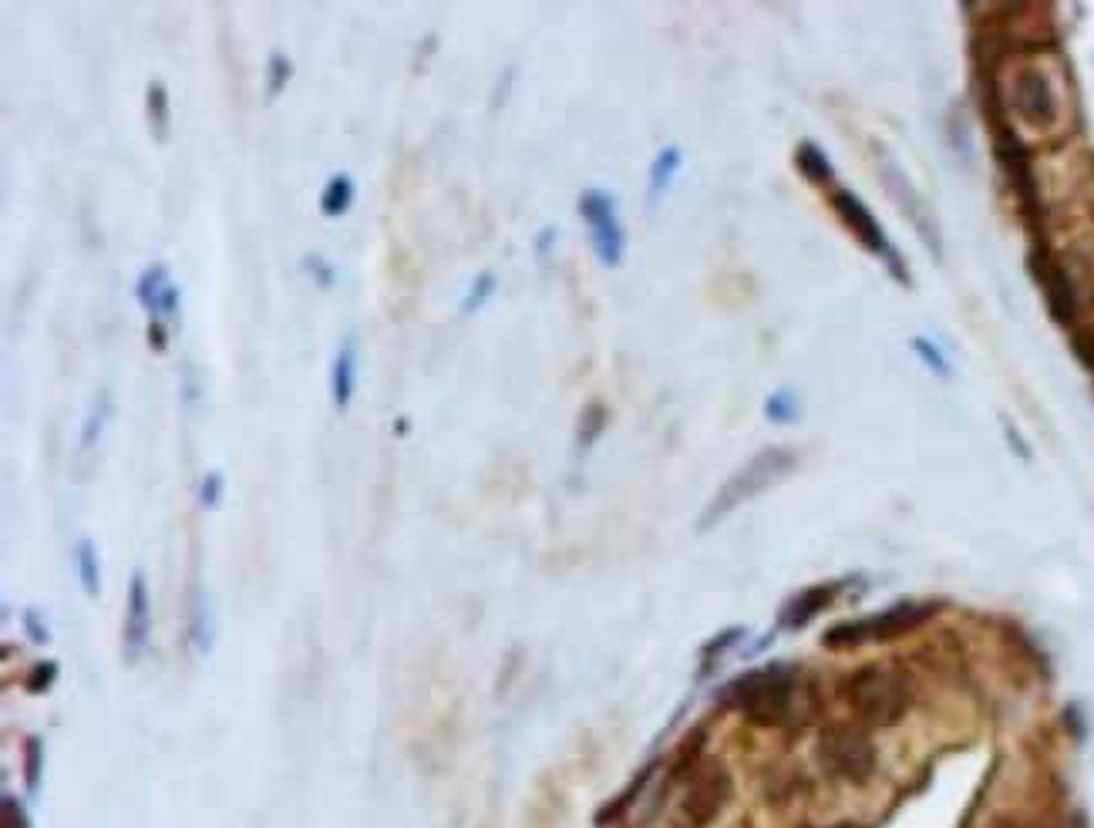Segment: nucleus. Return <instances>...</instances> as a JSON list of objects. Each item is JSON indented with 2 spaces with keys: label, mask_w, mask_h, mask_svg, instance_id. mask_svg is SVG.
I'll return each instance as SVG.
<instances>
[{
  "label": "nucleus",
  "mask_w": 1094,
  "mask_h": 828,
  "mask_svg": "<svg viewBox=\"0 0 1094 828\" xmlns=\"http://www.w3.org/2000/svg\"><path fill=\"white\" fill-rule=\"evenodd\" d=\"M108 418V391H98L95 401H91V411L85 418V431H81V445H95V438L101 435V425H105Z\"/></svg>",
  "instance_id": "22"
},
{
  "label": "nucleus",
  "mask_w": 1094,
  "mask_h": 828,
  "mask_svg": "<svg viewBox=\"0 0 1094 828\" xmlns=\"http://www.w3.org/2000/svg\"><path fill=\"white\" fill-rule=\"evenodd\" d=\"M832 209H835V213H839L842 223L849 226L852 233H856V239H859L862 246H866V250H872L876 256H882V260H889V263L896 266V273L903 276V270H899V256L893 253V246H889V239L882 236V226L876 223V216L869 213V206L856 196V192H849V189H835V192H832Z\"/></svg>",
  "instance_id": "10"
},
{
  "label": "nucleus",
  "mask_w": 1094,
  "mask_h": 828,
  "mask_svg": "<svg viewBox=\"0 0 1094 828\" xmlns=\"http://www.w3.org/2000/svg\"><path fill=\"white\" fill-rule=\"evenodd\" d=\"M165 287H169V270H165V263H152L149 270H142L139 283H135V293H139V303L149 310V314L159 310Z\"/></svg>",
  "instance_id": "17"
},
{
  "label": "nucleus",
  "mask_w": 1094,
  "mask_h": 828,
  "mask_svg": "<svg viewBox=\"0 0 1094 828\" xmlns=\"http://www.w3.org/2000/svg\"><path fill=\"white\" fill-rule=\"evenodd\" d=\"M603 421H606V411L600 408V404H590L586 414H583V431H579V441H583V445L586 441H593L596 435H600Z\"/></svg>",
  "instance_id": "26"
},
{
  "label": "nucleus",
  "mask_w": 1094,
  "mask_h": 828,
  "mask_svg": "<svg viewBox=\"0 0 1094 828\" xmlns=\"http://www.w3.org/2000/svg\"><path fill=\"white\" fill-rule=\"evenodd\" d=\"M54 674H58V664H38V670H34L31 677H27V690H44L54 680Z\"/></svg>",
  "instance_id": "30"
},
{
  "label": "nucleus",
  "mask_w": 1094,
  "mask_h": 828,
  "mask_svg": "<svg viewBox=\"0 0 1094 828\" xmlns=\"http://www.w3.org/2000/svg\"><path fill=\"white\" fill-rule=\"evenodd\" d=\"M795 462H798V455L792 452V448H761L751 462H744L738 472H734L728 482L717 489L714 499L707 502L704 515L697 519V529L707 532L711 526H717V522H721L724 515H731L738 505L751 502L755 495L771 489L778 478H785L795 468Z\"/></svg>",
  "instance_id": "1"
},
{
  "label": "nucleus",
  "mask_w": 1094,
  "mask_h": 828,
  "mask_svg": "<svg viewBox=\"0 0 1094 828\" xmlns=\"http://www.w3.org/2000/svg\"><path fill=\"white\" fill-rule=\"evenodd\" d=\"M795 670L788 664H771L765 670L741 677L731 684V701L741 707L755 724H785L795 711Z\"/></svg>",
  "instance_id": "3"
},
{
  "label": "nucleus",
  "mask_w": 1094,
  "mask_h": 828,
  "mask_svg": "<svg viewBox=\"0 0 1094 828\" xmlns=\"http://www.w3.org/2000/svg\"><path fill=\"white\" fill-rule=\"evenodd\" d=\"M765 414H768L771 421H792L795 414H798V404H795L792 394H785V391L771 394L768 404H765Z\"/></svg>",
  "instance_id": "24"
},
{
  "label": "nucleus",
  "mask_w": 1094,
  "mask_h": 828,
  "mask_svg": "<svg viewBox=\"0 0 1094 828\" xmlns=\"http://www.w3.org/2000/svg\"><path fill=\"white\" fill-rule=\"evenodd\" d=\"M909 680L896 667L869 664L845 684V701L872 728H889L909 711Z\"/></svg>",
  "instance_id": "2"
},
{
  "label": "nucleus",
  "mask_w": 1094,
  "mask_h": 828,
  "mask_svg": "<svg viewBox=\"0 0 1094 828\" xmlns=\"http://www.w3.org/2000/svg\"><path fill=\"white\" fill-rule=\"evenodd\" d=\"M1074 354H1078L1081 364L1094 374V334L1091 330H1084V334L1074 337Z\"/></svg>",
  "instance_id": "29"
},
{
  "label": "nucleus",
  "mask_w": 1094,
  "mask_h": 828,
  "mask_svg": "<svg viewBox=\"0 0 1094 828\" xmlns=\"http://www.w3.org/2000/svg\"><path fill=\"white\" fill-rule=\"evenodd\" d=\"M818 758L832 775L849 781H866L876 771V748L866 738V731L852 728V724H835L825 731L818 738Z\"/></svg>",
  "instance_id": "4"
},
{
  "label": "nucleus",
  "mask_w": 1094,
  "mask_h": 828,
  "mask_svg": "<svg viewBox=\"0 0 1094 828\" xmlns=\"http://www.w3.org/2000/svg\"><path fill=\"white\" fill-rule=\"evenodd\" d=\"M1010 105L1024 118L1027 125H1034L1037 132H1047L1057 122V95L1047 81L1044 71L1037 68H1020L1010 85Z\"/></svg>",
  "instance_id": "8"
},
{
  "label": "nucleus",
  "mask_w": 1094,
  "mask_h": 828,
  "mask_svg": "<svg viewBox=\"0 0 1094 828\" xmlns=\"http://www.w3.org/2000/svg\"><path fill=\"white\" fill-rule=\"evenodd\" d=\"M1031 273H1034V280L1041 283L1044 300H1047V307H1051L1057 324H1064V327L1074 324V317H1078V293H1074V283H1071V276L1064 273V266L1057 263L1044 246H1037L1031 253Z\"/></svg>",
  "instance_id": "9"
},
{
  "label": "nucleus",
  "mask_w": 1094,
  "mask_h": 828,
  "mask_svg": "<svg viewBox=\"0 0 1094 828\" xmlns=\"http://www.w3.org/2000/svg\"><path fill=\"white\" fill-rule=\"evenodd\" d=\"M354 202V179L347 172H337L330 176V182L320 192V213L324 216H340L347 213V206Z\"/></svg>",
  "instance_id": "16"
},
{
  "label": "nucleus",
  "mask_w": 1094,
  "mask_h": 828,
  "mask_svg": "<svg viewBox=\"0 0 1094 828\" xmlns=\"http://www.w3.org/2000/svg\"><path fill=\"white\" fill-rule=\"evenodd\" d=\"M199 499H202V505H206V509H216L219 499H223V475H219V472H209L206 478H202V485H199Z\"/></svg>",
  "instance_id": "25"
},
{
  "label": "nucleus",
  "mask_w": 1094,
  "mask_h": 828,
  "mask_svg": "<svg viewBox=\"0 0 1094 828\" xmlns=\"http://www.w3.org/2000/svg\"><path fill=\"white\" fill-rule=\"evenodd\" d=\"M145 115H149L152 135L165 142V135H169V91H165L159 78H152L145 85Z\"/></svg>",
  "instance_id": "15"
},
{
  "label": "nucleus",
  "mask_w": 1094,
  "mask_h": 828,
  "mask_svg": "<svg viewBox=\"0 0 1094 828\" xmlns=\"http://www.w3.org/2000/svg\"><path fill=\"white\" fill-rule=\"evenodd\" d=\"M731 778L721 765H704L691 778V785L684 791L680 802V822L687 828H704L714 822V815L721 812V805L728 802Z\"/></svg>",
  "instance_id": "7"
},
{
  "label": "nucleus",
  "mask_w": 1094,
  "mask_h": 828,
  "mask_svg": "<svg viewBox=\"0 0 1094 828\" xmlns=\"http://www.w3.org/2000/svg\"><path fill=\"white\" fill-rule=\"evenodd\" d=\"M149 340H152L155 351H165V327H162V320H152V324H149Z\"/></svg>",
  "instance_id": "34"
},
{
  "label": "nucleus",
  "mask_w": 1094,
  "mask_h": 828,
  "mask_svg": "<svg viewBox=\"0 0 1094 828\" xmlns=\"http://www.w3.org/2000/svg\"><path fill=\"white\" fill-rule=\"evenodd\" d=\"M4 828H27L21 805H17L11 795H4Z\"/></svg>",
  "instance_id": "31"
},
{
  "label": "nucleus",
  "mask_w": 1094,
  "mask_h": 828,
  "mask_svg": "<svg viewBox=\"0 0 1094 828\" xmlns=\"http://www.w3.org/2000/svg\"><path fill=\"white\" fill-rule=\"evenodd\" d=\"M354 381H357V340L354 334H344L340 340L334 364H330V394H334L337 408H347L354 394Z\"/></svg>",
  "instance_id": "13"
},
{
  "label": "nucleus",
  "mask_w": 1094,
  "mask_h": 828,
  "mask_svg": "<svg viewBox=\"0 0 1094 828\" xmlns=\"http://www.w3.org/2000/svg\"><path fill=\"white\" fill-rule=\"evenodd\" d=\"M492 290H495V273H492V270L478 273V276H475V283H472V287H468V293H465V300H462V314H472V310L482 307V303L492 297Z\"/></svg>",
  "instance_id": "23"
},
{
  "label": "nucleus",
  "mask_w": 1094,
  "mask_h": 828,
  "mask_svg": "<svg viewBox=\"0 0 1094 828\" xmlns=\"http://www.w3.org/2000/svg\"><path fill=\"white\" fill-rule=\"evenodd\" d=\"M832 596H835V586L832 583H822V586H812V590L798 593L795 600L788 603L785 610H781V627H788V630L805 627V623L812 620L815 613H822L825 606L832 603Z\"/></svg>",
  "instance_id": "14"
},
{
  "label": "nucleus",
  "mask_w": 1094,
  "mask_h": 828,
  "mask_svg": "<svg viewBox=\"0 0 1094 828\" xmlns=\"http://www.w3.org/2000/svg\"><path fill=\"white\" fill-rule=\"evenodd\" d=\"M579 213H583L586 226H590L593 250L606 266H620L623 260V226L613 209V199L603 189H586L579 196Z\"/></svg>",
  "instance_id": "6"
},
{
  "label": "nucleus",
  "mask_w": 1094,
  "mask_h": 828,
  "mask_svg": "<svg viewBox=\"0 0 1094 828\" xmlns=\"http://www.w3.org/2000/svg\"><path fill=\"white\" fill-rule=\"evenodd\" d=\"M997 159L1007 169L1010 182H1014L1020 202H1024L1027 216L1037 219L1041 216V199H1037V182L1031 172V155H1027V145L1020 142L1017 132L1010 125H997Z\"/></svg>",
  "instance_id": "11"
},
{
  "label": "nucleus",
  "mask_w": 1094,
  "mask_h": 828,
  "mask_svg": "<svg viewBox=\"0 0 1094 828\" xmlns=\"http://www.w3.org/2000/svg\"><path fill=\"white\" fill-rule=\"evenodd\" d=\"M798 169H802L812 182H818V186L832 182V165H829L825 152L818 149L815 142H802V145H798Z\"/></svg>",
  "instance_id": "18"
},
{
  "label": "nucleus",
  "mask_w": 1094,
  "mask_h": 828,
  "mask_svg": "<svg viewBox=\"0 0 1094 828\" xmlns=\"http://www.w3.org/2000/svg\"><path fill=\"white\" fill-rule=\"evenodd\" d=\"M75 563H78V576H81V586H85V593H88V596H95V593H98L101 576H98V552H95V546H91L88 539H81V542H78V549H75Z\"/></svg>",
  "instance_id": "20"
},
{
  "label": "nucleus",
  "mask_w": 1094,
  "mask_h": 828,
  "mask_svg": "<svg viewBox=\"0 0 1094 828\" xmlns=\"http://www.w3.org/2000/svg\"><path fill=\"white\" fill-rule=\"evenodd\" d=\"M24 627L34 637V643H48V627H41V620H38V613H34V610L24 613Z\"/></svg>",
  "instance_id": "33"
},
{
  "label": "nucleus",
  "mask_w": 1094,
  "mask_h": 828,
  "mask_svg": "<svg viewBox=\"0 0 1094 828\" xmlns=\"http://www.w3.org/2000/svg\"><path fill=\"white\" fill-rule=\"evenodd\" d=\"M994 828H1020V825L1017 822H997Z\"/></svg>",
  "instance_id": "35"
},
{
  "label": "nucleus",
  "mask_w": 1094,
  "mask_h": 828,
  "mask_svg": "<svg viewBox=\"0 0 1094 828\" xmlns=\"http://www.w3.org/2000/svg\"><path fill=\"white\" fill-rule=\"evenodd\" d=\"M290 71H293V64H290L287 54L273 51V54H270V61H266V98H277L280 91L287 88Z\"/></svg>",
  "instance_id": "21"
},
{
  "label": "nucleus",
  "mask_w": 1094,
  "mask_h": 828,
  "mask_svg": "<svg viewBox=\"0 0 1094 828\" xmlns=\"http://www.w3.org/2000/svg\"><path fill=\"white\" fill-rule=\"evenodd\" d=\"M913 347H916V354L923 357V361L930 364L936 374H950V364L943 361V354H940V351H933V344H930V340L916 337V340H913Z\"/></svg>",
  "instance_id": "27"
},
{
  "label": "nucleus",
  "mask_w": 1094,
  "mask_h": 828,
  "mask_svg": "<svg viewBox=\"0 0 1094 828\" xmlns=\"http://www.w3.org/2000/svg\"><path fill=\"white\" fill-rule=\"evenodd\" d=\"M303 263H307V270L317 276L320 287H330V283H334V270L327 266V260H320V256H307Z\"/></svg>",
  "instance_id": "32"
},
{
  "label": "nucleus",
  "mask_w": 1094,
  "mask_h": 828,
  "mask_svg": "<svg viewBox=\"0 0 1094 828\" xmlns=\"http://www.w3.org/2000/svg\"><path fill=\"white\" fill-rule=\"evenodd\" d=\"M677 169H680V149L677 145H667V149L654 159V165H650V199H657L660 192L670 186Z\"/></svg>",
  "instance_id": "19"
},
{
  "label": "nucleus",
  "mask_w": 1094,
  "mask_h": 828,
  "mask_svg": "<svg viewBox=\"0 0 1094 828\" xmlns=\"http://www.w3.org/2000/svg\"><path fill=\"white\" fill-rule=\"evenodd\" d=\"M149 610V586L142 573H135L125 603V660H139L149 643Z\"/></svg>",
  "instance_id": "12"
},
{
  "label": "nucleus",
  "mask_w": 1094,
  "mask_h": 828,
  "mask_svg": "<svg viewBox=\"0 0 1094 828\" xmlns=\"http://www.w3.org/2000/svg\"><path fill=\"white\" fill-rule=\"evenodd\" d=\"M926 606H913V603H903V606H893V610H882L876 616H866V620H849V623H839V627H832L829 633H825V647H859V643H879V640H893L899 637V633L913 630L916 623L926 620Z\"/></svg>",
  "instance_id": "5"
},
{
  "label": "nucleus",
  "mask_w": 1094,
  "mask_h": 828,
  "mask_svg": "<svg viewBox=\"0 0 1094 828\" xmlns=\"http://www.w3.org/2000/svg\"><path fill=\"white\" fill-rule=\"evenodd\" d=\"M38 761H41V741L38 738H31V741H27V788H38Z\"/></svg>",
  "instance_id": "28"
}]
</instances>
